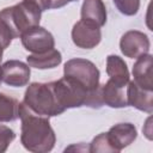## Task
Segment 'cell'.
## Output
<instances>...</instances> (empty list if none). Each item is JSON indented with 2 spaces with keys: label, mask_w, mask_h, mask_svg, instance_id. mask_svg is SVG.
<instances>
[{
  "label": "cell",
  "mask_w": 153,
  "mask_h": 153,
  "mask_svg": "<svg viewBox=\"0 0 153 153\" xmlns=\"http://www.w3.org/2000/svg\"><path fill=\"white\" fill-rule=\"evenodd\" d=\"M19 118L22 121L20 142L32 153L50 152L56 142V135L50 126L49 117L32 112L23 102L19 103Z\"/></svg>",
  "instance_id": "1"
},
{
  "label": "cell",
  "mask_w": 153,
  "mask_h": 153,
  "mask_svg": "<svg viewBox=\"0 0 153 153\" xmlns=\"http://www.w3.org/2000/svg\"><path fill=\"white\" fill-rule=\"evenodd\" d=\"M23 103L32 112L45 117L57 116L63 112L57 102L53 81L30 84L25 91Z\"/></svg>",
  "instance_id": "2"
},
{
  "label": "cell",
  "mask_w": 153,
  "mask_h": 153,
  "mask_svg": "<svg viewBox=\"0 0 153 153\" xmlns=\"http://www.w3.org/2000/svg\"><path fill=\"white\" fill-rule=\"evenodd\" d=\"M41 16L42 12L38 8L25 1L0 11V17L10 25L16 38L20 37L27 29L39 25Z\"/></svg>",
  "instance_id": "3"
},
{
  "label": "cell",
  "mask_w": 153,
  "mask_h": 153,
  "mask_svg": "<svg viewBox=\"0 0 153 153\" xmlns=\"http://www.w3.org/2000/svg\"><path fill=\"white\" fill-rule=\"evenodd\" d=\"M63 76L73 80L90 92L100 90L99 69L90 60L79 57L68 60L63 67Z\"/></svg>",
  "instance_id": "4"
},
{
  "label": "cell",
  "mask_w": 153,
  "mask_h": 153,
  "mask_svg": "<svg viewBox=\"0 0 153 153\" xmlns=\"http://www.w3.org/2000/svg\"><path fill=\"white\" fill-rule=\"evenodd\" d=\"M22 44L32 54L43 53L47 50H50L55 47V39L54 36L44 27L36 25L30 29H27L22 36Z\"/></svg>",
  "instance_id": "5"
},
{
  "label": "cell",
  "mask_w": 153,
  "mask_h": 153,
  "mask_svg": "<svg viewBox=\"0 0 153 153\" xmlns=\"http://www.w3.org/2000/svg\"><path fill=\"white\" fill-rule=\"evenodd\" d=\"M151 42L146 33L139 30L127 31L120 41V49L126 57L137 59L149 53Z\"/></svg>",
  "instance_id": "6"
},
{
  "label": "cell",
  "mask_w": 153,
  "mask_h": 153,
  "mask_svg": "<svg viewBox=\"0 0 153 153\" xmlns=\"http://www.w3.org/2000/svg\"><path fill=\"white\" fill-rule=\"evenodd\" d=\"M102 31L100 27L93 23L80 19L72 29V41L81 49H92L100 43Z\"/></svg>",
  "instance_id": "7"
},
{
  "label": "cell",
  "mask_w": 153,
  "mask_h": 153,
  "mask_svg": "<svg viewBox=\"0 0 153 153\" xmlns=\"http://www.w3.org/2000/svg\"><path fill=\"white\" fill-rule=\"evenodd\" d=\"M30 74V66L19 60H8L1 66V80L12 87L27 85Z\"/></svg>",
  "instance_id": "8"
},
{
  "label": "cell",
  "mask_w": 153,
  "mask_h": 153,
  "mask_svg": "<svg viewBox=\"0 0 153 153\" xmlns=\"http://www.w3.org/2000/svg\"><path fill=\"white\" fill-rule=\"evenodd\" d=\"M108 142L115 153L133 143L137 137L136 127L133 123H117L105 133Z\"/></svg>",
  "instance_id": "9"
},
{
  "label": "cell",
  "mask_w": 153,
  "mask_h": 153,
  "mask_svg": "<svg viewBox=\"0 0 153 153\" xmlns=\"http://www.w3.org/2000/svg\"><path fill=\"white\" fill-rule=\"evenodd\" d=\"M127 100L128 105L136 108L140 111L153 112V90H146L134 81L127 85Z\"/></svg>",
  "instance_id": "10"
},
{
  "label": "cell",
  "mask_w": 153,
  "mask_h": 153,
  "mask_svg": "<svg viewBox=\"0 0 153 153\" xmlns=\"http://www.w3.org/2000/svg\"><path fill=\"white\" fill-rule=\"evenodd\" d=\"M100 97L103 104L120 109V108H126L128 106V100H127V86H122L118 84H115L110 79L100 85Z\"/></svg>",
  "instance_id": "11"
},
{
  "label": "cell",
  "mask_w": 153,
  "mask_h": 153,
  "mask_svg": "<svg viewBox=\"0 0 153 153\" xmlns=\"http://www.w3.org/2000/svg\"><path fill=\"white\" fill-rule=\"evenodd\" d=\"M133 76L134 82L146 90H153L152 81V55L145 54L136 59V62L133 66Z\"/></svg>",
  "instance_id": "12"
},
{
  "label": "cell",
  "mask_w": 153,
  "mask_h": 153,
  "mask_svg": "<svg viewBox=\"0 0 153 153\" xmlns=\"http://www.w3.org/2000/svg\"><path fill=\"white\" fill-rule=\"evenodd\" d=\"M81 19L102 27L106 23V7L103 0H84L81 6Z\"/></svg>",
  "instance_id": "13"
},
{
  "label": "cell",
  "mask_w": 153,
  "mask_h": 153,
  "mask_svg": "<svg viewBox=\"0 0 153 153\" xmlns=\"http://www.w3.org/2000/svg\"><path fill=\"white\" fill-rule=\"evenodd\" d=\"M106 73L109 79L115 84L127 86L130 81L129 71L124 60L117 55H109L106 57Z\"/></svg>",
  "instance_id": "14"
},
{
  "label": "cell",
  "mask_w": 153,
  "mask_h": 153,
  "mask_svg": "<svg viewBox=\"0 0 153 153\" xmlns=\"http://www.w3.org/2000/svg\"><path fill=\"white\" fill-rule=\"evenodd\" d=\"M62 61V55L56 49H50L43 53L31 54L26 57V62L30 67L37 69H48L57 67Z\"/></svg>",
  "instance_id": "15"
},
{
  "label": "cell",
  "mask_w": 153,
  "mask_h": 153,
  "mask_svg": "<svg viewBox=\"0 0 153 153\" xmlns=\"http://www.w3.org/2000/svg\"><path fill=\"white\" fill-rule=\"evenodd\" d=\"M19 118V102L0 92V122H12Z\"/></svg>",
  "instance_id": "16"
},
{
  "label": "cell",
  "mask_w": 153,
  "mask_h": 153,
  "mask_svg": "<svg viewBox=\"0 0 153 153\" xmlns=\"http://www.w3.org/2000/svg\"><path fill=\"white\" fill-rule=\"evenodd\" d=\"M116 8L124 16H135L140 8V0H112Z\"/></svg>",
  "instance_id": "17"
},
{
  "label": "cell",
  "mask_w": 153,
  "mask_h": 153,
  "mask_svg": "<svg viewBox=\"0 0 153 153\" xmlns=\"http://www.w3.org/2000/svg\"><path fill=\"white\" fill-rule=\"evenodd\" d=\"M88 152H92V153H98V152H100V153L111 152L112 153L114 152L108 142L105 133H100L92 140V142L90 143V147H88Z\"/></svg>",
  "instance_id": "18"
},
{
  "label": "cell",
  "mask_w": 153,
  "mask_h": 153,
  "mask_svg": "<svg viewBox=\"0 0 153 153\" xmlns=\"http://www.w3.org/2000/svg\"><path fill=\"white\" fill-rule=\"evenodd\" d=\"M16 36L13 31L11 30L10 25L0 17V47L5 50L6 48L10 47L12 39H14Z\"/></svg>",
  "instance_id": "19"
},
{
  "label": "cell",
  "mask_w": 153,
  "mask_h": 153,
  "mask_svg": "<svg viewBox=\"0 0 153 153\" xmlns=\"http://www.w3.org/2000/svg\"><path fill=\"white\" fill-rule=\"evenodd\" d=\"M14 139H16L14 131L10 127L0 124V153L6 152V149Z\"/></svg>",
  "instance_id": "20"
},
{
  "label": "cell",
  "mask_w": 153,
  "mask_h": 153,
  "mask_svg": "<svg viewBox=\"0 0 153 153\" xmlns=\"http://www.w3.org/2000/svg\"><path fill=\"white\" fill-rule=\"evenodd\" d=\"M32 6H35L36 8H38L41 12L43 11H47V10H50L51 7V0H23Z\"/></svg>",
  "instance_id": "21"
},
{
  "label": "cell",
  "mask_w": 153,
  "mask_h": 153,
  "mask_svg": "<svg viewBox=\"0 0 153 153\" xmlns=\"http://www.w3.org/2000/svg\"><path fill=\"white\" fill-rule=\"evenodd\" d=\"M72 1H78V0H51V8H60V7H63L66 6L67 4L72 2Z\"/></svg>",
  "instance_id": "22"
},
{
  "label": "cell",
  "mask_w": 153,
  "mask_h": 153,
  "mask_svg": "<svg viewBox=\"0 0 153 153\" xmlns=\"http://www.w3.org/2000/svg\"><path fill=\"white\" fill-rule=\"evenodd\" d=\"M2 53H4V49L0 47V62H1V60H2Z\"/></svg>",
  "instance_id": "23"
},
{
  "label": "cell",
  "mask_w": 153,
  "mask_h": 153,
  "mask_svg": "<svg viewBox=\"0 0 153 153\" xmlns=\"http://www.w3.org/2000/svg\"><path fill=\"white\" fill-rule=\"evenodd\" d=\"M1 81L2 80H1V66H0V84H1Z\"/></svg>",
  "instance_id": "24"
}]
</instances>
